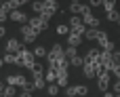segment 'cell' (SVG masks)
Returning <instances> with one entry per match:
<instances>
[{"mask_svg":"<svg viewBox=\"0 0 120 97\" xmlns=\"http://www.w3.org/2000/svg\"><path fill=\"white\" fill-rule=\"evenodd\" d=\"M17 57H19L17 66H25V68H30V70L36 66V55H34V53H30L27 49H21V51L17 53Z\"/></svg>","mask_w":120,"mask_h":97,"instance_id":"6da1fadb","label":"cell"},{"mask_svg":"<svg viewBox=\"0 0 120 97\" xmlns=\"http://www.w3.org/2000/svg\"><path fill=\"white\" fill-rule=\"evenodd\" d=\"M57 11H59V4H57V0H44V13H42L40 17H42L44 21H49V19H51V17H53Z\"/></svg>","mask_w":120,"mask_h":97,"instance_id":"7a4b0ae2","label":"cell"},{"mask_svg":"<svg viewBox=\"0 0 120 97\" xmlns=\"http://www.w3.org/2000/svg\"><path fill=\"white\" fill-rule=\"evenodd\" d=\"M61 57H65L63 47H61V44H53V49H51V53H49V66L57 63V59H61Z\"/></svg>","mask_w":120,"mask_h":97,"instance_id":"3957f363","label":"cell"},{"mask_svg":"<svg viewBox=\"0 0 120 97\" xmlns=\"http://www.w3.org/2000/svg\"><path fill=\"white\" fill-rule=\"evenodd\" d=\"M21 34H23V42H34L36 36H38V32H36L30 23H25V25L21 27Z\"/></svg>","mask_w":120,"mask_h":97,"instance_id":"277c9868","label":"cell"},{"mask_svg":"<svg viewBox=\"0 0 120 97\" xmlns=\"http://www.w3.org/2000/svg\"><path fill=\"white\" fill-rule=\"evenodd\" d=\"M6 82H8V87H21V89H23L30 80H27V78H23L21 74H11V76L6 78Z\"/></svg>","mask_w":120,"mask_h":97,"instance_id":"5b68a950","label":"cell"},{"mask_svg":"<svg viewBox=\"0 0 120 97\" xmlns=\"http://www.w3.org/2000/svg\"><path fill=\"white\" fill-rule=\"evenodd\" d=\"M46 23H49V21H44V19H42L40 15H36V17H30V25H32V27H34V30L38 32V34H40V32H42V30L46 27Z\"/></svg>","mask_w":120,"mask_h":97,"instance_id":"8992f818","label":"cell"},{"mask_svg":"<svg viewBox=\"0 0 120 97\" xmlns=\"http://www.w3.org/2000/svg\"><path fill=\"white\" fill-rule=\"evenodd\" d=\"M4 49H6L8 53H19V51H21V42H19V40H15V38H8Z\"/></svg>","mask_w":120,"mask_h":97,"instance_id":"52a82bcc","label":"cell"},{"mask_svg":"<svg viewBox=\"0 0 120 97\" xmlns=\"http://www.w3.org/2000/svg\"><path fill=\"white\" fill-rule=\"evenodd\" d=\"M97 87H99V91H108V87H110V72H105V74H101V76H97Z\"/></svg>","mask_w":120,"mask_h":97,"instance_id":"ba28073f","label":"cell"},{"mask_svg":"<svg viewBox=\"0 0 120 97\" xmlns=\"http://www.w3.org/2000/svg\"><path fill=\"white\" fill-rule=\"evenodd\" d=\"M8 17H11L13 21H17V23H25V21H27V15H25L23 11H19V8H17V11H13Z\"/></svg>","mask_w":120,"mask_h":97,"instance_id":"9c48e42d","label":"cell"},{"mask_svg":"<svg viewBox=\"0 0 120 97\" xmlns=\"http://www.w3.org/2000/svg\"><path fill=\"white\" fill-rule=\"evenodd\" d=\"M82 70H84V76H86V78L97 76V72H95V63H93V61H86V63L82 66Z\"/></svg>","mask_w":120,"mask_h":97,"instance_id":"30bf717a","label":"cell"},{"mask_svg":"<svg viewBox=\"0 0 120 97\" xmlns=\"http://www.w3.org/2000/svg\"><path fill=\"white\" fill-rule=\"evenodd\" d=\"M84 19V23H86V27H99V17H95V15H86V17H82Z\"/></svg>","mask_w":120,"mask_h":97,"instance_id":"8fae6325","label":"cell"},{"mask_svg":"<svg viewBox=\"0 0 120 97\" xmlns=\"http://www.w3.org/2000/svg\"><path fill=\"white\" fill-rule=\"evenodd\" d=\"M68 42H70V47H78V44L82 42V36H80V34H76V32H70Z\"/></svg>","mask_w":120,"mask_h":97,"instance_id":"7c38bea8","label":"cell"},{"mask_svg":"<svg viewBox=\"0 0 120 97\" xmlns=\"http://www.w3.org/2000/svg\"><path fill=\"white\" fill-rule=\"evenodd\" d=\"M82 25H86V23H84V19H80L78 15H74V17H72V21H70V27H72V30H80Z\"/></svg>","mask_w":120,"mask_h":97,"instance_id":"4fadbf2b","label":"cell"},{"mask_svg":"<svg viewBox=\"0 0 120 97\" xmlns=\"http://www.w3.org/2000/svg\"><path fill=\"white\" fill-rule=\"evenodd\" d=\"M101 59V51H97V49H89V53H86V61H99Z\"/></svg>","mask_w":120,"mask_h":97,"instance_id":"5bb4252c","label":"cell"},{"mask_svg":"<svg viewBox=\"0 0 120 97\" xmlns=\"http://www.w3.org/2000/svg\"><path fill=\"white\" fill-rule=\"evenodd\" d=\"M57 85L59 87H65L68 85V70H59L57 72Z\"/></svg>","mask_w":120,"mask_h":97,"instance_id":"9a60e30c","label":"cell"},{"mask_svg":"<svg viewBox=\"0 0 120 97\" xmlns=\"http://www.w3.org/2000/svg\"><path fill=\"white\" fill-rule=\"evenodd\" d=\"M55 32H57L59 36H70V32H72V30H70V25H65V23H59Z\"/></svg>","mask_w":120,"mask_h":97,"instance_id":"2e32d148","label":"cell"},{"mask_svg":"<svg viewBox=\"0 0 120 97\" xmlns=\"http://www.w3.org/2000/svg\"><path fill=\"white\" fill-rule=\"evenodd\" d=\"M97 42H99V47H105V44L110 42V38H108L105 30H99V36H97Z\"/></svg>","mask_w":120,"mask_h":97,"instance_id":"e0dca14e","label":"cell"},{"mask_svg":"<svg viewBox=\"0 0 120 97\" xmlns=\"http://www.w3.org/2000/svg\"><path fill=\"white\" fill-rule=\"evenodd\" d=\"M17 61H19L17 53H6V55H4V63H13V66H17Z\"/></svg>","mask_w":120,"mask_h":97,"instance_id":"ac0fdd59","label":"cell"},{"mask_svg":"<svg viewBox=\"0 0 120 97\" xmlns=\"http://www.w3.org/2000/svg\"><path fill=\"white\" fill-rule=\"evenodd\" d=\"M32 11L38 13V15H42V13H44V0H42V2H34V4H32Z\"/></svg>","mask_w":120,"mask_h":97,"instance_id":"d6986e66","label":"cell"},{"mask_svg":"<svg viewBox=\"0 0 120 97\" xmlns=\"http://www.w3.org/2000/svg\"><path fill=\"white\" fill-rule=\"evenodd\" d=\"M97 36H99V30H95V27H89L86 34H84V38H89V40H95Z\"/></svg>","mask_w":120,"mask_h":97,"instance_id":"ffe728a7","label":"cell"},{"mask_svg":"<svg viewBox=\"0 0 120 97\" xmlns=\"http://www.w3.org/2000/svg\"><path fill=\"white\" fill-rule=\"evenodd\" d=\"M103 8H105V13L116 11V0H105V2H103Z\"/></svg>","mask_w":120,"mask_h":97,"instance_id":"44dd1931","label":"cell"},{"mask_svg":"<svg viewBox=\"0 0 120 97\" xmlns=\"http://www.w3.org/2000/svg\"><path fill=\"white\" fill-rule=\"evenodd\" d=\"M65 57H68L70 61H72L74 57H78V53H76V47H68V49H65Z\"/></svg>","mask_w":120,"mask_h":97,"instance_id":"7402d4cb","label":"cell"},{"mask_svg":"<svg viewBox=\"0 0 120 97\" xmlns=\"http://www.w3.org/2000/svg\"><path fill=\"white\" fill-rule=\"evenodd\" d=\"M84 63H86V57H80V55H78V57L72 59V66H76V68H80V66H84Z\"/></svg>","mask_w":120,"mask_h":97,"instance_id":"603a6c76","label":"cell"},{"mask_svg":"<svg viewBox=\"0 0 120 97\" xmlns=\"http://www.w3.org/2000/svg\"><path fill=\"white\" fill-rule=\"evenodd\" d=\"M32 74H34V78H42V66L36 63V66L32 68Z\"/></svg>","mask_w":120,"mask_h":97,"instance_id":"cb8c5ba5","label":"cell"},{"mask_svg":"<svg viewBox=\"0 0 120 97\" xmlns=\"http://www.w3.org/2000/svg\"><path fill=\"white\" fill-rule=\"evenodd\" d=\"M34 87L36 89H44L46 87V78L42 76V78H34Z\"/></svg>","mask_w":120,"mask_h":97,"instance_id":"d4e9b609","label":"cell"},{"mask_svg":"<svg viewBox=\"0 0 120 97\" xmlns=\"http://www.w3.org/2000/svg\"><path fill=\"white\" fill-rule=\"evenodd\" d=\"M46 82H57V72L55 70H49L46 72Z\"/></svg>","mask_w":120,"mask_h":97,"instance_id":"484cf974","label":"cell"},{"mask_svg":"<svg viewBox=\"0 0 120 97\" xmlns=\"http://www.w3.org/2000/svg\"><path fill=\"white\" fill-rule=\"evenodd\" d=\"M46 91H49V95H57V93H59V85H57V82H55V85H49V87H46Z\"/></svg>","mask_w":120,"mask_h":97,"instance_id":"4316f807","label":"cell"},{"mask_svg":"<svg viewBox=\"0 0 120 97\" xmlns=\"http://www.w3.org/2000/svg\"><path fill=\"white\" fill-rule=\"evenodd\" d=\"M70 11H72V13H80V15H82V4H80V2H72Z\"/></svg>","mask_w":120,"mask_h":97,"instance_id":"83f0119b","label":"cell"},{"mask_svg":"<svg viewBox=\"0 0 120 97\" xmlns=\"http://www.w3.org/2000/svg\"><path fill=\"white\" fill-rule=\"evenodd\" d=\"M34 55H36V57H46V49H44V47H36V49H34Z\"/></svg>","mask_w":120,"mask_h":97,"instance_id":"f1b7e54d","label":"cell"},{"mask_svg":"<svg viewBox=\"0 0 120 97\" xmlns=\"http://www.w3.org/2000/svg\"><path fill=\"white\" fill-rule=\"evenodd\" d=\"M86 93H89V89H86L84 85H78V87H76V95H86Z\"/></svg>","mask_w":120,"mask_h":97,"instance_id":"f546056e","label":"cell"},{"mask_svg":"<svg viewBox=\"0 0 120 97\" xmlns=\"http://www.w3.org/2000/svg\"><path fill=\"white\" fill-rule=\"evenodd\" d=\"M15 89H17V87H6V89H4V95L6 97H15V93H17Z\"/></svg>","mask_w":120,"mask_h":97,"instance_id":"4dcf8cb0","label":"cell"},{"mask_svg":"<svg viewBox=\"0 0 120 97\" xmlns=\"http://www.w3.org/2000/svg\"><path fill=\"white\" fill-rule=\"evenodd\" d=\"M108 21H118V11H112V13H108Z\"/></svg>","mask_w":120,"mask_h":97,"instance_id":"1f68e13d","label":"cell"},{"mask_svg":"<svg viewBox=\"0 0 120 97\" xmlns=\"http://www.w3.org/2000/svg\"><path fill=\"white\" fill-rule=\"evenodd\" d=\"M6 13H8V11H4V8H0V25H2V23L6 21V17H8Z\"/></svg>","mask_w":120,"mask_h":97,"instance_id":"d6a6232c","label":"cell"},{"mask_svg":"<svg viewBox=\"0 0 120 97\" xmlns=\"http://www.w3.org/2000/svg\"><path fill=\"white\" fill-rule=\"evenodd\" d=\"M65 95H68V97H74V95H76V87H68V89H65Z\"/></svg>","mask_w":120,"mask_h":97,"instance_id":"836d02e7","label":"cell"},{"mask_svg":"<svg viewBox=\"0 0 120 97\" xmlns=\"http://www.w3.org/2000/svg\"><path fill=\"white\" fill-rule=\"evenodd\" d=\"M103 51H108V53H114V42L110 40V42H108V44L103 47Z\"/></svg>","mask_w":120,"mask_h":97,"instance_id":"e575fe53","label":"cell"},{"mask_svg":"<svg viewBox=\"0 0 120 97\" xmlns=\"http://www.w3.org/2000/svg\"><path fill=\"white\" fill-rule=\"evenodd\" d=\"M89 2H91V6H99V4H103L105 0H89Z\"/></svg>","mask_w":120,"mask_h":97,"instance_id":"d590c367","label":"cell"},{"mask_svg":"<svg viewBox=\"0 0 120 97\" xmlns=\"http://www.w3.org/2000/svg\"><path fill=\"white\" fill-rule=\"evenodd\" d=\"M114 91H116V95H120V80L114 82Z\"/></svg>","mask_w":120,"mask_h":97,"instance_id":"8d00e7d4","label":"cell"},{"mask_svg":"<svg viewBox=\"0 0 120 97\" xmlns=\"http://www.w3.org/2000/svg\"><path fill=\"white\" fill-rule=\"evenodd\" d=\"M2 36H6V27H4V25H0V38H2Z\"/></svg>","mask_w":120,"mask_h":97,"instance_id":"74e56055","label":"cell"},{"mask_svg":"<svg viewBox=\"0 0 120 97\" xmlns=\"http://www.w3.org/2000/svg\"><path fill=\"white\" fill-rule=\"evenodd\" d=\"M4 89H6V87H4V85L0 82V95H4Z\"/></svg>","mask_w":120,"mask_h":97,"instance_id":"f35d334b","label":"cell"},{"mask_svg":"<svg viewBox=\"0 0 120 97\" xmlns=\"http://www.w3.org/2000/svg\"><path fill=\"white\" fill-rule=\"evenodd\" d=\"M19 97H32V93H25V91H23V93H21Z\"/></svg>","mask_w":120,"mask_h":97,"instance_id":"ab89813d","label":"cell"},{"mask_svg":"<svg viewBox=\"0 0 120 97\" xmlns=\"http://www.w3.org/2000/svg\"><path fill=\"white\" fill-rule=\"evenodd\" d=\"M103 97H116V95H114V93H108V91H105V95H103Z\"/></svg>","mask_w":120,"mask_h":97,"instance_id":"60d3db41","label":"cell"},{"mask_svg":"<svg viewBox=\"0 0 120 97\" xmlns=\"http://www.w3.org/2000/svg\"><path fill=\"white\" fill-rule=\"evenodd\" d=\"M2 66H4V59H0V68H2Z\"/></svg>","mask_w":120,"mask_h":97,"instance_id":"b9f144b4","label":"cell"},{"mask_svg":"<svg viewBox=\"0 0 120 97\" xmlns=\"http://www.w3.org/2000/svg\"><path fill=\"white\" fill-rule=\"evenodd\" d=\"M19 2H21V4H25V2H30V0H19Z\"/></svg>","mask_w":120,"mask_h":97,"instance_id":"7bdbcfd3","label":"cell"},{"mask_svg":"<svg viewBox=\"0 0 120 97\" xmlns=\"http://www.w3.org/2000/svg\"><path fill=\"white\" fill-rule=\"evenodd\" d=\"M72 2H80V0H72Z\"/></svg>","mask_w":120,"mask_h":97,"instance_id":"ee69618b","label":"cell"},{"mask_svg":"<svg viewBox=\"0 0 120 97\" xmlns=\"http://www.w3.org/2000/svg\"><path fill=\"white\" fill-rule=\"evenodd\" d=\"M118 21H120V13H118Z\"/></svg>","mask_w":120,"mask_h":97,"instance_id":"f6af8a7d","label":"cell"},{"mask_svg":"<svg viewBox=\"0 0 120 97\" xmlns=\"http://www.w3.org/2000/svg\"><path fill=\"white\" fill-rule=\"evenodd\" d=\"M0 97H6V95H0Z\"/></svg>","mask_w":120,"mask_h":97,"instance_id":"bcb514c9","label":"cell"},{"mask_svg":"<svg viewBox=\"0 0 120 97\" xmlns=\"http://www.w3.org/2000/svg\"><path fill=\"white\" fill-rule=\"evenodd\" d=\"M116 97H120V95H116Z\"/></svg>","mask_w":120,"mask_h":97,"instance_id":"7dc6e473","label":"cell"}]
</instances>
